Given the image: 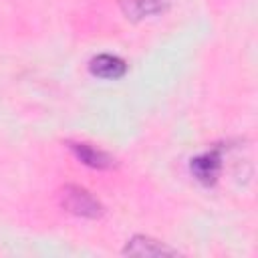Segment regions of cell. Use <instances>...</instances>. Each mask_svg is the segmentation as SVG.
<instances>
[{
    "label": "cell",
    "mask_w": 258,
    "mask_h": 258,
    "mask_svg": "<svg viewBox=\"0 0 258 258\" xmlns=\"http://www.w3.org/2000/svg\"><path fill=\"white\" fill-rule=\"evenodd\" d=\"M62 206L79 216V218H99L103 214V206L89 194L85 191L83 187H77V185H69L64 191H62Z\"/></svg>",
    "instance_id": "6da1fadb"
},
{
    "label": "cell",
    "mask_w": 258,
    "mask_h": 258,
    "mask_svg": "<svg viewBox=\"0 0 258 258\" xmlns=\"http://www.w3.org/2000/svg\"><path fill=\"white\" fill-rule=\"evenodd\" d=\"M220 167H222V155H220V149H210V151H204L200 153L198 157L191 159V173L198 181L210 185L218 179V173H220Z\"/></svg>",
    "instance_id": "7a4b0ae2"
},
{
    "label": "cell",
    "mask_w": 258,
    "mask_h": 258,
    "mask_svg": "<svg viewBox=\"0 0 258 258\" xmlns=\"http://www.w3.org/2000/svg\"><path fill=\"white\" fill-rule=\"evenodd\" d=\"M89 71L99 79L111 81V79H121L127 71V64L123 58H119L115 54H97L91 58Z\"/></svg>",
    "instance_id": "3957f363"
},
{
    "label": "cell",
    "mask_w": 258,
    "mask_h": 258,
    "mask_svg": "<svg viewBox=\"0 0 258 258\" xmlns=\"http://www.w3.org/2000/svg\"><path fill=\"white\" fill-rule=\"evenodd\" d=\"M165 0H121V10L131 20H141L147 16H155L165 12Z\"/></svg>",
    "instance_id": "277c9868"
},
{
    "label": "cell",
    "mask_w": 258,
    "mask_h": 258,
    "mask_svg": "<svg viewBox=\"0 0 258 258\" xmlns=\"http://www.w3.org/2000/svg\"><path fill=\"white\" fill-rule=\"evenodd\" d=\"M123 254H131V256H161V254H175L173 248H167L165 244L153 240V238H147V236H133Z\"/></svg>",
    "instance_id": "5b68a950"
},
{
    "label": "cell",
    "mask_w": 258,
    "mask_h": 258,
    "mask_svg": "<svg viewBox=\"0 0 258 258\" xmlns=\"http://www.w3.org/2000/svg\"><path fill=\"white\" fill-rule=\"evenodd\" d=\"M71 149L77 155V159L83 161L89 167L105 169V167L111 165V159H109L107 153H103V151H99V149H95V147H91L87 143H71Z\"/></svg>",
    "instance_id": "8992f818"
}]
</instances>
